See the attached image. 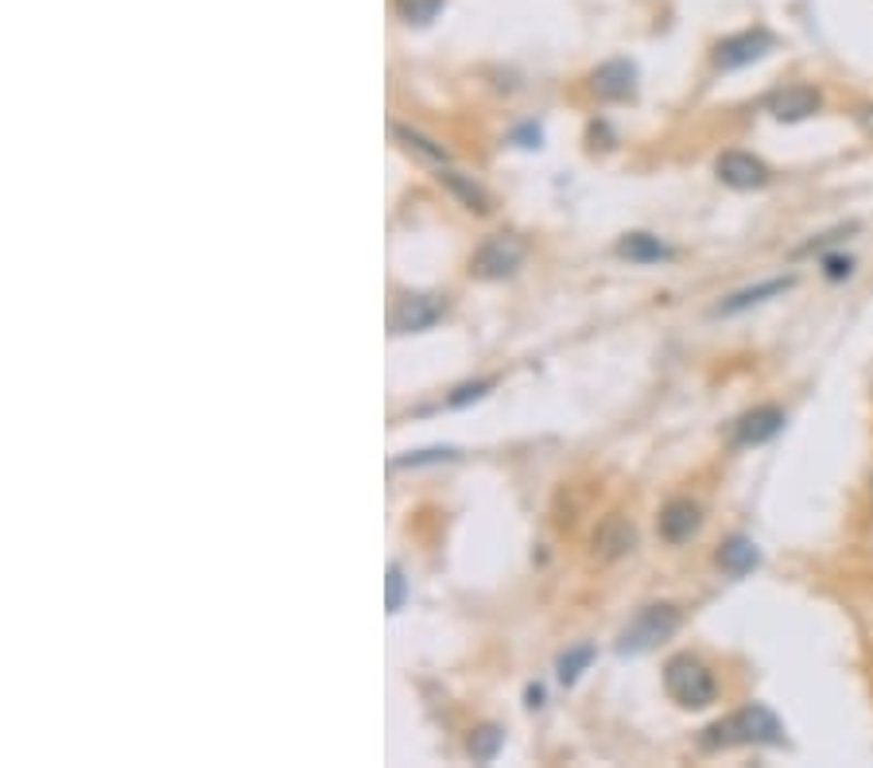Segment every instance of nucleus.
<instances>
[{"mask_svg":"<svg viewBox=\"0 0 873 768\" xmlns=\"http://www.w3.org/2000/svg\"><path fill=\"white\" fill-rule=\"evenodd\" d=\"M702 749H730V745H784V725L765 707H745L726 722H714L702 734Z\"/></svg>","mask_w":873,"mask_h":768,"instance_id":"1","label":"nucleus"},{"mask_svg":"<svg viewBox=\"0 0 873 768\" xmlns=\"http://www.w3.org/2000/svg\"><path fill=\"white\" fill-rule=\"evenodd\" d=\"M664 687L684 710H702L711 707L714 695H719V683H714L711 667L695 656H672L664 667Z\"/></svg>","mask_w":873,"mask_h":768,"instance_id":"2","label":"nucleus"},{"mask_svg":"<svg viewBox=\"0 0 873 768\" xmlns=\"http://www.w3.org/2000/svg\"><path fill=\"white\" fill-rule=\"evenodd\" d=\"M676 629H679L676 606H649L629 621L626 632H621L617 652H621V656H641V652H652L656 644H664Z\"/></svg>","mask_w":873,"mask_h":768,"instance_id":"3","label":"nucleus"},{"mask_svg":"<svg viewBox=\"0 0 873 768\" xmlns=\"http://www.w3.org/2000/svg\"><path fill=\"white\" fill-rule=\"evenodd\" d=\"M524 260V241L513 237V233H497V237H486L481 248L474 253L470 260V272L478 280H505L521 268Z\"/></svg>","mask_w":873,"mask_h":768,"instance_id":"4","label":"nucleus"},{"mask_svg":"<svg viewBox=\"0 0 873 768\" xmlns=\"http://www.w3.org/2000/svg\"><path fill=\"white\" fill-rule=\"evenodd\" d=\"M777 47V35L765 32V27H754V32H742V35H730L714 47V67L719 70H737V67H749V62L765 59V55Z\"/></svg>","mask_w":873,"mask_h":768,"instance_id":"5","label":"nucleus"},{"mask_svg":"<svg viewBox=\"0 0 873 768\" xmlns=\"http://www.w3.org/2000/svg\"><path fill=\"white\" fill-rule=\"evenodd\" d=\"M443 315H446V303L439 295H404L393 311V330L396 334L431 330Z\"/></svg>","mask_w":873,"mask_h":768,"instance_id":"6","label":"nucleus"},{"mask_svg":"<svg viewBox=\"0 0 873 768\" xmlns=\"http://www.w3.org/2000/svg\"><path fill=\"white\" fill-rule=\"evenodd\" d=\"M714 171H719V179L734 190H757L769 183V167L749 152H726L714 163Z\"/></svg>","mask_w":873,"mask_h":768,"instance_id":"7","label":"nucleus"},{"mask_svg":"<svg viewBox=\"0 0 873 768\" xmlns=\"http://www.w3.org/2000/svg\"><path fill=\"white\" fill-rule=\"evenodd\" d=\"M780 431H784V411L772 408V404H765V408L745 411V416L737 419L734 443L737 446H761V443H769V439H777Z\"/></svg>","mask_w":873,"mask_h":768,"instance_id":"8","label":"nucleus"},{"mask_svg":"<svg viewBox=\"0 0 873 768\" xmlns=\"http://www.w3.org/2000/svg\"><path fill=\"white\" fill-rule=\"evenodd\" d=\"M594 94L606 97V102H629L637 94V67L626 59H614L606 67L594 70Z\"/></svg>","mask_w":873,"mask_h":768,"instance_id":"9","label":"nucleus"},{"mask_svg":"<svg viewBox=\"0 0 873 768\" xmlns=\"http://www.w3.org/2000/svg\"><path fill=\"white\" fill-rule=\"evenodd\" d=\"M769 113L777 120H804V117H812L815 109L823 105V97H819V90H812V85H784V90H777V94L769 97Z\"/></svg>","mask_w":873,"mask_h":768,"instance_id":"10","label":"nucleus"},{"mask_svg":"<svg viewBox=\"0 0 873 768\" xmlns=\"http://www.w3.org/2000/svg\"><path fill=\"white\" fill-rule=\"evenodd\" d=\"M702 524V512L695 501H668L664 504V512H660V536L668 539V544H684V539H691L695 532H699Z\"/></svg>","mask_w":873,"mask_h":768,"instance_id":"11","label":"nucleus"},{"mask_svg":"<svg viewBox=\"0 0 873 768\" xmlns=\"http://www.w3.org/2000/svg\"><path fill=\"white\" fill-rule=\"evenodd\" d=\"M617 256L637 260V265H656V260H668L672 248L660 237H652V233H626V237L617 241Z\"/></svg>","mask_w":873,"mask_h":768,"instance_id":"12","label":"nucleus"},{"mask_svg":"<svg viewBox=\"0 0 873 768\" xmlns=\"http://www.w3.org/2000/svg\"><path fill=\"white\" fill-rule=\"evenodd\" d=\"M757 563H761V551H757L754 539L734 536V539H726V544H722V551H719L722 571H730V574H737V579H742V574L757 571Z\"/></svg>","mask_w":873,"mask_h":768,"instance_id":"13","label":"nucleus"},{"mask_svg":"<svg viewBox=\"0 0 873 768\" xmlns=\"http://www.w3.org/2000/svg\"><path fill=\"white\" fill-rule=\"evenodd\" d=\"M792 288V276H780V280H769V283H757V288H745L737 291V295H730V303H722L719 315H737V311L754 307V303H765L769 295H780V291Z\"/></svg>","mask_w":873,"mask_h":768,"instance_id":"14","label":"nucleus"},{"mask_svg":"<svg viewBox=\"0 0 873 768\" xmlns=\"http://www.w3.org/2000/svg\"><path fill=\"white\" fill-rule=\"evenodd\" d=\"M439 179L451 187V195L458 198V202L466 206V210H474V213H489V195L486 190L478 187V183H470L466 175H458V171H443Z\"/></svg>","mask_w":873,"mask_h":768,"instance_id":"15","label":"nucleus"},{"mask_svg":"<svg viewBox=\"0 0 873 768\" xmlns=\"http://www.w3.org/2000/svg\"><path fill=\"white\" fill-rule=\"evenodd\" d=\"M501 745H505V734H501L497 725H481V730H474L470 734L466 749H470L474 760H493L497 753H501Z\"/></svg>","mask_w":873,"mask_h":768,"instance_id":"16","label":"nucleus"},{"mask_svg":"<svg viewBox=\"0 0 873 768\" xmlns=\"http://www.w3.org/2000/svg\"><path fill=\"white\" fill-rule=\"evenodd\" d=\"M393 137H396V140H404V144H408V148H416V152H420L423 160L446 163V148H443V144H435V140H428V137H420V132H416V128L393 125Z\"/></svg>","mask_w":873,"mask_h":768,"instance_id":"17","label":"nucleus"},{"mask_svg":"<svg viewBox=\"0 0 873 768\" xmlns=\"http://www.w3.org/2000/svg\"><path fill=\"white\" fill-rule=\"evenodd\" d=\"M396 12L408 24H431L443 12V0H396Z\"/></svg>","mask_w":873,"mask_h":768,"instance_id":"18","label":"nucleus"},{"mask_svg":"<svg viewBox=\"0 0 873 768\" xmlns=\"http://www.w3.org/2000/svg\"><path fill=\"white\" fill-rule=\"evenodd\" d=\"M591 660H594V644H579V649H571L563 660H559V683H574L582 672H586Z\"/></svg>","mask_w":873,"mask_h":768,"instance_id":"19","label":"nucleus"},{"mask_svg":"<svg viewBox=\"0 0 873 768\" xmlns=\"http://www.w3.org/2000/svg\"><path fill=\"white\" fill-rule=\"evenodd\" d=\"M385 586H388V597H385L388 614H400V609H404V597H408V582H404V571H400V567H396V563L388 567Z\"/></svg>","mask_w":873,"mask_h":768,"instance_id":"20","label":"nucleus"},{"mask_svg":"<svg viewBox=\"0 0 873 768\" xmlns=\"http://www.w3.org/2000/svg\"><path fill=\"white\" fill-rule=\"evenodd\" d=\"M489 388H493V381H474V384H463V388H454V396L446 400V408H463V404L478 400V396H486Z\"/></svg>","mask_w":873,"mask_h":768,"instance_id":"21","label":"nucleus"},{"mask_svg":"<svg viewBox=\"0 0 873 768\" xmlns=\"http://www.w3.org/2000/svg\"><path fill=\"white\" fill-rule=\"evenodd\" d=\"M439 458H454V451H420L411 458H396L393 466H420V462H439Z\"/></svg>","mask_w":873,"mask_h":768,"instance_id":"22","label":"nucleus"},{"mask_svg":"<svg viewBox=\"0 0 873 768\" xmlns=\"http://www.w3.org/2000/svg\"><path fill=\"white\" fill-rule=\"evenodd\" d=\"M850 268H854V265H850V256H847V260H842V256H827V276H830V280H842V276H850Z\"/></svg>","mask_w":873,"mask_h":768,"instance_id":"23","label":"nucleus"},{"mask_svg":"<svg viewBox=\"0 0 873 768\" xmlns=\"http://www.w3.org/2000/svg\"><path fill=\"white\" fill-rule=\"evenodd\" d=\"M858 125H862L865 132H870V137H873V105H870V109H862V113H858Z\"/></svg>","mask_w":873,"mask_h":768,"instance_id":"24","label":"nucleus"}]
</instances>
